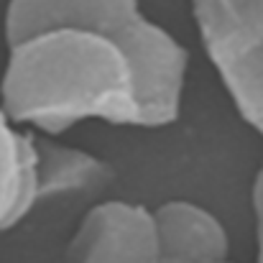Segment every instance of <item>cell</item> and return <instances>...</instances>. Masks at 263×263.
Instances as JSON below:
<instances>
[{
	"mask_svg": "<svg viewBox=\"0 0 263 263\" xmlns=\"http://www.w3.org/2000/svg\"><path fill=\"white\" fill-rule=\"evenodd\" d=\"M0 110L41 136L85 120L172 125L181 110L186 49L138 0H8Z\"/></svg>",
	"mask_w": 263,
	"mask_h": 263,
	"instance_id": "1",
	"label": "cell"
},
{
	"mask_svg": "<svg viewBox=\"0 0 263 263\" xmlns=\"http://www.w3.org/2000/svg\"><path fill=\"white\" fill-rule=\"evenodd\" d=\"M192 15L228 97L263 141V0H192Z\"/></svg>",
	"mask_w": 263,
	"mask_h": 263,
	"instance_id": "2",
	"label": "cell"
},
{
	"mask_svg": "<svg viewBox=\"0 0 263 263\" xmlns=\"http://www.w3.org/2000/svg\"><path fill=\"white\" fill-rule=\"evenodd\" d=\"M161 243L154 210L107 199L89 207L69 243V263H159Z\"/></svg>",
	"mask_w": 263,
	"mask_h": 263,
	"instance_id": "3",
	"label": "cell"
},
{
	"mask_svg": "<svg viewBox=\"0 0 263 263\" xmlns=\"http://www.w3.org/2000/svg\"><path fill=\"white\" fill-rule=\"evenodd\" d=\"M161 256L181 263H225L230 240L222 222L202 204L169 199L154 210Z\"/></svg>",
	"mask_w": 263,
	"mask_h": 263,
	"instance_id": "4",
	"label": "cell"
},
{
	"mask_svg": "<svg viewBox=\"0 0 263 263\" xmlns=\"http://www.w3.org/2000/svg\"><path fill=\"white\" fill-rule=\"evenodd\" d=\"M33 166H36V204L97 192L115 181V169L95 154L64 146L54 136L33 133Z\"/></svg>",
	"mask_w": 263,
	"mask_h": 263,
	"instance_id": "5",
	"label": "cell"
},
{
	"mask_svg": "<svg viewBox=\"0 0 263 263\" xmlns=\"http://www.w3.org/2000/svg\"><path fill=\"white\" fill-rule=\"evenodd\" d=\"M36 207L33 136L0 110V233L15 228Z\"/></svg>",
	"mask_w": 263,
	"mask_h": 263,
	"instance_id": "6",
	"label": "cell"
},
{
	"mask_svg": "<svg viewBox=\"0 0 263 263\" xmlns=\"http://www.w3.org/2000/svg\"><path fill=\"white\" fill-rule=\"evenodd\" d=\"M251 207H253V217H256V235L263 233V164L253 176V186H251Z\"/></svg>",
	"mask_w": 263,
	"mask_h": 263,
	"instance_id": "7",
	"label": "cell"
},
{
	"mask_svg": "<svg viewBox=\"0 0 263 263\" xmlns=\"http://www.w3.org/2000/svg\"><path fill=\"white\" fill-rule=\"evenodd\" d=\"M256 263H263V233H258V256H256Z\"/></svg>",
	"mask_w": 263,
	"mask_h": 263,
	"instance_id": "8",
	"label": "cell"
},
{
	"mask_svg": "<svg viewBox=\"0 0 263 263\" xmlns=\"http://www.w3.org/2000/svg\"><path fill=\"white\" fill-rule=\"evenodd\" d=\"M159 263H181V261H174V258H166V256H161V258H159Z\"/></svg>",
	"mask_w": 263,
	"mask_h": 263,
	"instance_id": "9",
	"label": "cell"
},
{
	"mask_svg": "<svg viewBox=\"0 0 263 263\" xmlns=\"http://www.w3.org/2000/svg\"><path fill=\"white\" fill-rule=\"evenodd\" d=\"M225 263H233V261H225Z\"/></svg>",
	"mask_w": 263,
	"mask_h": 263,
	"instance_id": "10",
	"label": "cell"
}]
</instances>
